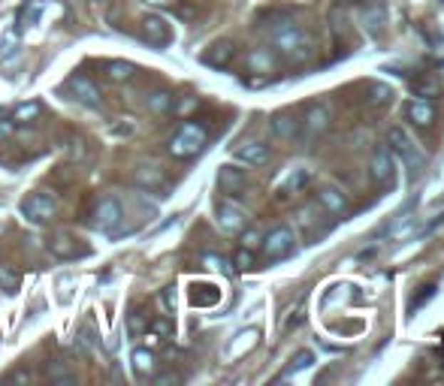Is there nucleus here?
<instances>
[{
	"label": "nucleus",
	"mask_w": 444,
	"mask_h": 386,
	"mask_svg": "<svg viewBox=\"0 0 444 386\" xmlns=\"http://www.w3.org/2000/svg\"><path fill=\"white\" fill-rule=\"evenodd\" d=\"M266 36L272 40L275 51L282 55L287 63H309L314 58V43L306 33V28H299L296 21L287 19H275L272 24H263Z\"/></svg>",
	"instance_id": "nucleus-1"
},
{
	"label": "nucleus",
	"mask_w": 444,
	"mask_h": 386,
	"mask_svg": "<svg viewBox=\"0 0 444 386\" xmlns=\"http://www.w3.org/2000/svg\"><path fill=\"white\" fill-rule=\"evenodd\" d=\"M206 142H209V130L202 124H197V121H185L179 130L172 133V139H170V154L175 160H190V157H197V154L206 148Z\"/></svg>",
	"instance_id": "nucleus-2"
},
{
	"label": "nucleus",
	"mask_w": 444,
	"mask_h": 386,
	"mask_svg": "<svg viewBox=\"0 0 444 386\" xmlns=\"http://www.w3.org/2000/svg\"><path fill=\"white\" fill-rule=\"evenodd\" d=\"M387 145H390V151H393V154H396V157L402 160V166H405V169H408V175H411V178H417V175H420V169H423L426 157H423L420 145L414 142L408 130H402V127H393V130L387 133Z\"/></svg>",
	"instance_id": "nucleus-3"
},
{
	"label": "nucleus",
	"mask_w": 444,
	"mask_h": 386,
	"mask_svg": "<svg viewBox=\"0 0 444 386\" xmlns=\"http://www.w3.org/2000/svg\"><path fill=\"white\" fill-rule=\"evenodd\" d=\"M294 251H296V236H294V229H290V226H275V229H269V233L263 236V241H260V254H263L269 263L287 260V256L294 254Z\"/></svg>",
	"instance_id": "nucleus-4"
},
{
	"label": "nucleus",
	"mask_w": 444,
	"mask_h": 386,
	"mask_svg": "<svg viewBox=\"0 0 444 386\" xmlns=\"http://www.w3.org/2000/svg\"><path fill=\"white\" fill-rule=\"evenodd\" d=\"M329 124H333V109L326 103H311L306 115L299 118V133L306 139H321L329 130Z\"/></svg>",
	"instance_id": "nucleus-5"
},
{
	"label": "nucleus",
	"mask_w": 444,
	"mask_h": 386,
	"mask_svg": "<svg viewBox=\"0 0 444 386\" xmlns=\"http://www.w3.org/2000/svg\"><path fill=\"white\" fill-rule=\"evenodd\" d=\"M21 214H24V221H31V224H48L58 214V199L52 193H31V197L21 202Z\"/></svg>",
	"instance_id": "nucleus-6"
},
{
	"label": "nucleus",
	"mask_w": 444,
	"mask_h": 386,
	"mask_svg": "<svg viewBox=\"0 0 444 386\" xmlns=\"http://www.w3.org/2000/svg\"><path fill=\"white\" fill-rule=\"evenodd\" d=\"M369 175H372V182H375L381 190H387V187L396 184V163H393V151H390V148H378V151L372 154Z\"/></svg>",
	"instance_id": "nucleus-7"
},
{
	"label": "nucleus",
	"mask_w": 444,
	"mask_h": 386,
	"mask_svg": "<svg viewBox=\"0 0 444 386\" xmlns=\"http://www.w3.org/2000/svg\"><path fill=\"white\" fill-rule=\"evenodd\" d=\"M215 214H218V226L224 229V233H242V229L248 226V212L242 209V205H236L233 199H221L218 209H215Z\"/></svg>",
	"instance_id": "nucleus-8"
},
{
	"label": "nucleus",
	"mask_w": 444,
	"mask_h": 386,
	"mask_svg": "<svg viewBox=\"0 0 444 386\" xmlns=\"http://www.w3.org/2000/svg\"><path fill=\"white\" fill-rule=\"evenodd\" d=\"M67 88L73 91V97L82 103V106H91V109L103 106V91H100V85L88 79L85 73H76V75H70V79H67Z\"/></svg>",
	"instance_id": "nucleus-9"
},
{
	"label": "nucleus",
	"mask_w": 444,
	"mask_h": 386,
	"mask_svg": "<svg viewBox=\"0 0 444 386\" xmlns=\"http://www.w3.org/2000/svg\"><path fill=\"white\" fill-rule=\"evenodd\" d=\"M121 221H124V209L118 199H103L91 214V226L100 229V233H115Z\"/></svg>",
	"instance_id": "nucleus-10"
},
{
	"label": "nucleus",
	"mask_w": 444,
	"mask_h": 386,
	"mask_svg": "<svg viewBox=\"0 0 444 386\" xmlns=\"http://www.w3.org/2000/svg\"><path fill=\"white\" fill-rule=\"evenodd\" d=\"M309 184H311V172L302 169V166H296V169H290V172L282 178V182L275 184V199H278V202L294 199V197H299V193H306Z\"/></svg>",
	"instance_id": "nucleus-11"
},
{
	"label": "nucleus",
	"mask_w": 444,
	"mask_h": 386,
	"mask_svg": "<svg viewBox=\"0 0 444 386\" xmlns=\"http://www.w3.org/2000/svg\"><path fill=\"white\" fill-rule=\"evenodd\" d=\"M143 36H145L148 46L163 48V46L172 43V28H170V21L163 16H145L143 19Z\"/></svg>",
	"instance_id": "nucleus-12"
},
{
	"label": "nucleus",
	"mask_w": 444,
	"mask_h": 386,
	"mask_svg": "<svg viewBox=\"0 0 444 386\" xmlns=\"http://www.w3.org/2000/svg\"><path fill=\"white\" fill-rule=\"evenodd\" d=\"M314 202L321 205V209H324L329 217H345V214L351 212V202H348V197H345V193H341L339 187H329V184L317 190Z\"/></svg>",
	"instance_id": "nucleus-13"
},
{
	"label": "nucleus",
	"mask_w": 444,
	"mask_h": 386,
	"mask_svg": "<svg viewBox=\"0 0 444 386\" xmlns=\"http://www.w3.org/2000/svg\"><path fill=\"white\" fill-rule=\"evenodd\" d=\"M233 58H236V46L230 40H215L206 51H202V63H206V67H215V70L230 67Z\"/></svg>",
	"instance_id": "nucleus-14"
},
{
	"label": "nucleus",
	"mask_w": 444,
	"mask_h": 386,
	"mask_svg": "<svg viewBox=\"0 0 444 386\" xmlns=\"http://www.w3.org/2000/svg\"><path fill=\"white\" fill-rule=\"evenodd\" d=\"M269 130L275 139H282V142H294L299 136V118L294 112H275L269 121Z\"/></svg>",
	"instance_id": "nucleus-15"
},
{
	"label": "nucleus",
	"mask_w": 444,
	"mask_h": 386,
	"mask_svg": "<svg viewBox=\"0 0 444 386\" xmlns=\"http://www.w3.org/2000/svg\"><path fill=\"white\" fill-rule=\"evenodd\" d=\"M272 157V151L269 145H263V142H242L236 151H233V160L239 163H245V166H266Z\"/></svg>",
	"instance_id": "nucleus-16"
},
{
	"label": "nucleus",
	"mask_w": 444,
	"mask_h": 386,
	"mask_svg": "<svg viewBox=\"0 0 444 386\" xmlns=\"http://www.w3.org/2000/svg\"><path fill=\"white\" fill-rule=\"evenodd\" d=\"M133 182L143 190H160L167 184V172H163L158 163H139L136 172H133Z\"/></svg>",
	"instance_id": "nucleus-17"
},
{
	"label": "nucleus",
	"mask_w": 444,
	"mask_h": 386,
	"mask_svg": "<svg viewBox=\"0 0 444 386\" xmlns=\"http://www.w3.org/2000/svg\"><path fill=\"white\" fill-rule=\"evenodd\" d=\"M48 251H52L58 260H76V256L88 254V251H82L79 244H76V239L70 233H55L52 239H48Z\"/></svg>",
	"instance_id": "nucleus-18"
},
{
	"label": "nucleus",
	"mask_w": 444,
	"mask_h": 386,
	"mask_svg": "<svg viewBox=\"0 0 444 386\" xmlns=\"http://www.w3.org/2000/svg\"><path fill=\"white\" fill-rule=\"evenodd\" d=\"M438 118L435 112V103L433 100H411L408 103V121L417 127H433Z\"/></svg>",
	"instance_id": "nucleus-19"
},
{
	"label": "nucleus",
	"mask_w": 444,
	"mask_h": 386,
	"mask_svg": "<svg viewBox=\"0 0 444 386\" xmlns=\"http://www.w3.org/2000/svg\"><path fill=\"white\" fill-rule=\"evenodd\" d=\"M218 187L224 193H242L248 187V175L242 169H236V166H221L218 169Z\"/></svg>",
	"instance_id": "nucleus-20"
},
{
	"label": "nucleus",
	"mask_w": 444,
	"mask_h": 386,
	"mask_svg": "<svg viewBox=\"0 0 444 386\" xmlns=\"http://www.w3.org/2000/svg\"><path fill=\"white\" fill-rule=\"evenodd\" d=\"M411 91L420 100H435V97H441V82L435 73H420L411 79Z\"/></svg>",
	"instance_id": "nucleus-21"
},
{
	"label": "nucleus",
	"mask_w": 444,
	"mask_h": 386,
	"mask_svg": "<svg viewBox=\"0 0 444 386\" xmlns=\"http://www.w3.org/2000/svg\"><path fill=\"white\" fill-rule=\"evenodd\" d=\"M136 75V63L130 61H109L106 63V79L109 82H130Z\"/></svg>",
	"instance_id": "nucleus-22"
},
{
	"label": "nucleus",
	"mask_w": 444,
	"mask_h": 386,
	"mask_svg": "<svg viewBox=\"0 0 444 386\" xmlns=\"http://www.w3.org/2000/svg\"><path fill=\"white\" fill-rule=\"evenodd\" d=\"M130 362H133V371L139 377L151 375V368H155V353L148 350V347H136V350L130 353Z\"/></svg>",
	"instance_id": "nucleus-23"
},
{
	"label": "nucleus",
	"mask_w": 444,
	"mask_h": 386,
	"mask_svg": "<svg viewBox=\"0 0 444 386\" xmlns=\"http://www.w3.org/2000/svg\"><path fill=\"white\" fill-rule=\"evenodd\" d=\"M63 154H67L70 163H82L88 157V148L82 142V136H67V142H63Z\"/></svg>",
	"instance_id": "nucleus-24"
},
{
	"label": "nucleus",
	"mask_w": 444,
	"mask_h": 386,
	"mask_svg": "<svg viewBox=\"0 0 444 386\" xmlns=\"http://www.w3.org/2000/svg\"><path fill=\"white\" fill-rule=\"evenodd\" d=\"M170 109H172V94H170V91H155V94H148V112L167 115Z\"/></svg>",
	"instance_id": "nucleus-25"
},
{
	"label": "nucleus",
	"mask_w": 444,
	"mask_h": 386,
	"mask_svg": "<svg viewBox=\"0 0 444 386\" xmlns=\"http://www.w3.org/2000/svg\"><path fill=\"white\" fill-rule=\"evenodd\" d=\"M40 112H43L40 103H21V106L12 112V124H28L33 118H40Z\"/></svg>",
	"instance_id": "nucleus-26"
},
{
	"label": "nucleus",
	"mask_w": 444,
	"mask_h": 386,
	"mask_svg": "<svg viewBox=\"0 0 444 386\" xmlns=\"http://www.w3.org/2000/svg\"><path fill=\"white\" fill-rule=\"evenodd\" d=\"M218 299H221V293H218V287H212V284H209V293H202V284L194 287V293H190V302H194L197 308H209Z\"/></svg>",
	"instance_id": "nucleus-27"
},
{
	"label": "nucleus",
	"mask_w": 444,
	"mask_h": 386,
	"mask_svg": "<svg viewBox=\"0 0 444 386\" xmlns=\"http://www.w3.org/2000/svg\"><path fill=\"white\" fill-rule=\"evenodd\" d=\"M145 329H148V314L133 308L130 317H127V332H130V335H145Z\"/></svg>",
	"instance_id": "nucleus-28"
},
{
	"label": "nucleus",
	"mask_w": 444,
	"mask_h": 386,
	"mask_svg": "<svg viewBox=\"0 0 444 386\" xmlns=\"http://www.w3.org/2000/svg\"><path fill=\"white\" fill-rule=\"evenodd\" d=\"M19 284H21V275L16 272V268H9V266L0 268V287H4L6 293H19Z\"/></svg>",
	"instance_id": "nucleus-29"
},
{
	"label": "nucleus",
	"mask_w": 444,
	"mask_h": 386,
	"mask_svg": "<svg viewBox=\"0 0 444 386\" xmlns=\"http://www.w3.org/2000/svg\"><path fill=\"white\" fill-rule=\"evenodd\" d=\"M433 296H435V284H429V287H420V293H417L414 296V299H411V305H408V314L414 317L417 311H420V308L429 302V299H433Z\"/></svg>",
	"instance_id": "nucleus-30"
},
{
	"label": "nucleus",
	"mask_w": 444,
	"mask_h": 386,
	"mask_svg": "<svg viewBox=\"0 0 444 386\" xmlns=\"http://www.w3.org/2000/svg\"><path fill=\"white\" fill-rule=\"evenodd\" d=\"M76 347H79L82 353H94V347H97V341H94V332L88 329V326H82L79 332H76Z\"/></svg>",
	"instance_id": "nucleus-31"
},
{
	"label": "nucleus",
	"mask_w": 444,
	"mask_h": 386,
	"mask_svg": "<svg viewBox=\"0 0 444 386\" xmlns=\"http://www.w3.org/2000/svg\"><path fill=\"white\" fill-rule=\"evenodd\" d=\"M260 241H263V233H260V229H242V248L257 251Z\"/></svg>",
	"instance_id": "nucleus-32"
},
{
	"label": "nucleus",
	"mask_w": 444,
	"mask_h": 386,
	"mask_svg": "<svg viewBox=\"0 0 444 386\" xmlns=\"http://www.w3.org/2000/svg\"><path fill=\"white\" fill-rule=\"evenodd\" d=\"M248 63H251V67H263L266 73H269V70L275 67L272 58L266 55V51H251V55H248Z\"/></svg>",
	"instance_id": "nucleus-33"
},
{
	"label": "nucleus",
	"mask_w": 444,
	"mask_h": 386,
	"mask_svg": "<svg viewBox=\"0 0 444 386\" xmlns=\"http://www.w3.org/2000/svg\"><path fill=\"white\" fill-rule=\"evenodd\" d=\"M19 46V31H6L4 40H0V55H12Z\"/></svg>",
	"instance_id": "nucleus-34"
},
{
	"label": "nucleus",
	"mask_w": 444,
	"mask_h": 386,
	"mask_svg": "<svg viewBox=\"0 0 444 386\" xmlns=\"http://www.w3.org/2000/svg\"><path fill=\"white\" fill-rule=\"evenodd\" d=\"M236 268L239 272H248V268L254 266V251H248V248H239V254H236Z\"/></svg>",
	"instance_id": "nucleus-35"
},
{
	"label": "nucleus",
	"mask_w": 444,
	"mask_h": 386,
	"mask_svg": "<svg viewBox=\"0 0 444 386\" xmlns=\"http://www.w3.org/2000/svg\"><path fill=\"white\" fill-rule=\"evenodd\" d=\"M314 362V356L309 353V350H302V353H296V359H294V365H290L284 375H294V371H299V368H309Z\"/></svg>",
	"instance_id": "nucleus-36"
},
{
	"label": "nucleus",
	"mask_w": 444,
	"mask_h": 386,
	"mask_svg": "<svg viewBox=\"0 0 444 386\" xmlns=\"http://www.w3.org/2000/svg\"><path fill=\"white\" fill-rule=\"evenodd\" d=\"M48 377H52V383H76V375L63 371L61 365H52V368H48Z\"/></svg>",
	"instance_id": "nucleus-37"
},
{
	"label": "nucleus",
	"mask_w": 444,
	"mask_h": 386,
	"mask_svg": "<svg viewBox=\"0 0 444 386\" xmlns=\"http://www.w3.org/2000/svg\"><path fill=\"white\" fill-rule=\"evenodd\" d=\"M206 266H212V268H218V272H224V275H233V268H230V263H227V260H221V256H206Z\"/></svg>",
	"instance_id": "nucleus-38"
},
{
	"label": "nucleus",
	"mask_w": 444,
	"mask_h": 386,
	"mask_svg": "<svg viewBox=\"0 0 444 386\" xmlns=\"http://www.w3.org/2000/svg\"><path fill=\"white\" fill-rule=\"evenodd\" d=\"M160 302H163V308H167V314H172L175 311V287H167L160 293Z\"/></svg>",
	"instance_id": "nucleus-39"
},
{
	"label": "nucleus",
	"mask_w": 444,
	"mask_h": 386,
	"mask_svg": "<svg viewBox=\"0 0 444 386\" xmlns=\"http://www.w3.org/2000/svg\"><path fill=\"white\" fill-rule=\"evenodd\" d=\"M148 329H155L158 335H163V338H170V335H172V323H167V320H158V323H148Z\"/></svg>",
	"instance_id": "nucleus-40"
},
{
	"label": "nucleus",
	"mask_w": 444,
	"mask_h": 386,
	"mask_svg": "<svg viewBox=\"0 0 444 386\" xmlns=\"http://www.w3.org/2000/svg\"><path fill=\"white\" fill-rule=\"evenodd\" d=\"M158 386H170V383H179V375H172V371H167V375H158L155 377Z\"/></svg>",
	"instance_id": "nucleus-41"
},
{
	"label": "nucleus",
	"mask_w": 444,
	"mask_h": 386,
	"mask_svg": "<svg viewBox=\"0 0 444 386\" xmlns=\"http://www.w3.org/2000/svg\"><path fill=\"white\" fill-rule=\"evenodd\" d=\"M387 88L384 85H378V88H372V103H387Z\"/></svg>",
	"instance_id": "nucleus-42"
},
{
	"label": "nucleus",
	"mask_w": 444,
	"mask_h": 386,
	"mask_svg": "<svg viewBox=\"0 0 444 386\" xmlns=\"http://www.w3.org/2000/svg\"><path fill=\"white\" fill-rule=\"evenodd\" d=\"M296 323H299V311H294V317H290L287 323H284V332H290V329H294Z\"/></svg>",
	"instance_id": "nucleus-43"
},
{
	"label": "nucleus",
	"mask_w": 444,
	"mask_h": 386,
	"mask_svg": "<svg viewBox=\"0 0 444 386\" xmlns=\"http://www.w3.org/2000/svg\"><path fill=\"white\" fill-rule=\"evenodd\" d=\"M12 127H16V124H12V121H6V124H0V136H9V133H12Z\"/></svg>",
	"instance_id": "nucleus-44"
},
{
	"label": "nucleus",
	"mask_w": 444,
	"mask_h": 386,
	"mask_svg": "<svg viewBox=\"0 0 444 386\" xmlns=\"http://www.w3.org/2000/svg\"><path fill=\"white\" fill-rule=\"evenodd\" d=\"M12 380H19V383H24V380H31V375H24V371H19V375H12Z\"/></svg>",
	"instance_id": "nucleus-45"
},
{
	"label": "nucleus",
	"mask_w": 444,
	"mask_h": 386,
	"mask_svg": "<svg viewBox=\"0 0 444 386\" xmlns=\"http://www.w3.org/2000/svg\"><path fill=\"white\" fill-rule=\"evenodd\" d=\"M145 4H155V6H167L170 0H145Z\"/></svg>",
	"instance_id": "nucleus-46"
}]
</instances>
